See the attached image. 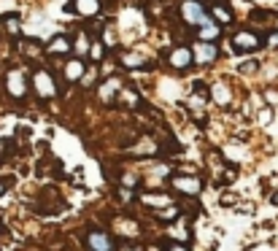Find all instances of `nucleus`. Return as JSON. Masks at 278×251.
<instances>
[{
  "instance_id": "1",
  "label": "nucleus",
  "mask_w": 278,
  "mask_h": 251,
  "mask_svg": "<svg viewBox=\"0 0 278 251\" xmlns=\"http://www.w3.org/2000/svg\"><path fill=\"white\" fill-rule=\"evenodd\" d=\"M181 19H184L187 25H192V27H203V25L211 22L208 11H205V6L200 3V0H184V3H181Z\"/></svg>"
},
{
  "instance_id": "2",
  "label": "nucleus",
  "mask_w": 278,
  "mask_h": 251,
  "mask_svg": "<svg viewBox=\"0 0 278 251\" xmlns=\"http://www.w3.org/2000/svg\"><path fill=\"white\" fill-rule=\"evenodd\" d=\"M33 87L38 92V97H43V100H49L57 95V81L52 78L49 70H35L33 73Z\"/></svg>"
},
{
  "instance_id": "3",
  "label": "nucleus",
  "mask_w": 278,
  "mask_h": 251,
  "mask_svg": "<svg viewBox=\"0 0 278 251\" xmlns=\"http://www.w3.org/2000/svg\"><path fill=\"white\" fill-rule=\"evenodd\" d=\"M6 89H9V95L11 97H17V100H22L27 95V78H25V73L22 70H9L6 73Z\"/></svg>"
},
{
  "instance_id": "4",
  "label": "nucleus",
  "mask_w": 278,
  "mask_h": 251,
  "mask_svg": "<svg viewBox=\"0 0 278 251\" xmlns=\"http://www.w3.org/2000/svg\"><path fill=\"white\" fill-rule=\"evenodd\" d=\"M170 186L178 194H187V197H197V194H200V181H197L195 176H173Z\"/></svg>"
},
{
  "instance_id": "5",
  "label": "nucleus",
  "mask_w": 278,
  "mask_h": 251,
  "mask_svg": "<svg viewBox=\"0 0 278 251\" xmlns=\"http://www.w3.org/2000/svg\"><path fill=\"white\" fill-rule=\"evenodd\" d=\"M86 246H89V251H116L114 238H111L108 232H103V230H89L86 232Z\"/></svg>"
},
{
  "instance_id": "6",
  "label": "nucleus",
  "mask_w": 278,
  "mask_h": 251,
  "mask_svg": "<svg viewBox=\"0 0 278 251\" xmlns=\"http://www.w3.org/2000/svg\"><path fill=\"white\" fill-rule=\"evenodd\" d=\"M189 52H192V62H200V65H211L219 57L216 43H205V41H197Z\"/></svg>"
},
{
  "instance_id": "7",
  "label": "nucleus",
  "mask_w": 278,
  "mask_h": 251,
  "mask_svg": "<svg viewBox=\"0 0 278 251\" xmlns=\"http://www.w3.org/2000/svg\"><path fill=\"white\" fill-rule=\"evenodd\" d=\"M233 46L238 52H254L262 46V38L257 33H249V30H241V33L233 35Z\"/></svg>"
},
{
  "instance_id": "8",
  "label": "nucleus",
  "mask_w": 278,
  "mask_h": 251,
  "mask_svg": "<svg viewBox=\"0 0 278 251\" xmlns=\"http://www.w3.org/2000/svg\"><path fill=\"white\" fill-rule=\"evenodd\" d=\"M168 65L173 70H187L192 65V52H189V46H176V49L168 54Z\"/></svg>"
},
{
  "instance_id": "9",
  "label": "nucleus",
  "mask_w": 278,
  "mask_h": 251,
  "mask_svg": "<svg viewBox=\"0 0 278 251\" xmlns=\"http://www.w3.org/2000/svg\"><path fill=\"white\" fill-rule=\"evenodd\" d=\"M141 203H144L146 208L162 211V208L173 206V197H170V194H165V192H144V194H141Z\"/></svg>"
},
{
  "instance_id": "10",
  "label": "nucleus",
  "mask_w": 278,
  "mask_h": 251,
  "mask_svg": "<svg viewBox=\"0 0 278 251\" xmlns=\"http://www.w3.org/2000/svg\"><path fill=\"white\" fill-rule=\"evenodd\" d=\"M122 89V78L119 76H111L106 78V81L98 87V97H100V103H111V100L116 97V92Z\"/></svg>"
},
{
  "instance_id": "11",
  "label": "nucleus",
  "mask_w": 278,
  "mask_h": 251,
  "mask_svg": "<svg viewBox=\"0 0 278 251\" xmlns=\"http://www.w3.org/2000/svg\"><path fill=\"white\" fill-rule=\"evenodd\" d=\"M84 62L78 60V57H70L65 60V68H62V78H65L68 84H76V81H81V76H84Z\"/></svg>"
},
{
  "instance_id": "12",
  "label": "nucleus",
  "mask_w": 278,
  "mask_h": 251,
  "mask_svg": "<svg viewBox=\"0 0 278 251\" xmlns=\"http://www.w3.org/2000/svg\"><path fill=\"white\" fill-rule=\"evenodd\" d=\"M114 230L116 235H122V238H138L141 235V224L132 222V219H114Z\"/></svg>"
},
{
  "instance_id": "13",
  "label": "nucleus",
  "mask_w": 278,
  "mask_h": 251,
  "mask_svg": "<svg viewBox=\"0 0 278 251\" xmlns=\"http://www.w3.org/2000/svg\"><path fill=\"white\" fill-rule=\"evenodd\" d=\"M168 235H170V240H176V243H187L189 235H192L189 232V222L184 216H178V222L168 227Z\"/></svg>"
},
{
  "instance_id": "14",
  "label": "nucleus",
  "mask_w": 278,
  "mask_h": 251,
  "mask_svg": "<svg viewBox=\"0 0 278 251\" xmlns=\"http://www.w3.org/2000/svg\"><path fill=\"white\" fill-rule=\"evenodd\" d=\"M73 11L78 17H95V14L100 11V0H73Z\"/></svg>"
},
{
  "instance_id": "15",
  "label": "nucleus",
  "mask_w": 278,
  "mask_h": 251,
  "mask_svg": "<svg viewBox=\"0 0 278 251\" xmlns=\"http://www.w3.org/2000/svg\"><path fill=\"white\" fill-rule=\"evenodd\" d=\"M208 17H211V22H216V25H229V22H233V11H229L224 3H213Z\"/></svg>"
},
{
  "instance_id": "16",
  "label": "nucleus",
  "mask_w": 278,
  "mask_h": 251,
  "mask_svg": "<svg viewBox=\"0 0 278 251\" xmlns=\"http://www.w3.org/2000/svg\"><path fill=\"white\" fill-rule=\"evenodd\" d=\"M219 38V25L216 22H208V25L197 27V41H205V43H213Z\"/></svg>"
},
{
  "instance_id": "17",
  "label": "nucleus",
  "mask_w": 278,
  "mask_h": 251,
  "mask_svg": "<svg viewBox=\"0 0 278 251\" xmlns=\"http://www.w3.org/2000/svg\"><path fill=\"white\" fill-rule=\"evenodd\" d=\"M46 49H49V54H62V57H65V54H70V41L65 35H54Z\"/></svg>"
},
{
  "instance_id": "18",
  "label": "nucleus",
  "mask_w": 278,
  "mask_h": 251,
  "mask_svg": "<svg viewBox=\"0 0 278 251\" xmlns=\"http://www.w3.org/2000/svg\"><path fill=\"white\" fill-rule=\"evenodd\" d=\"M116 100H119L122 106H127V108H135V106H138V92L122 87V89L116 92Z\"/></svg>"
},
{
  "instance_id": "19",
  "label": "nucleus",
  "mask_w": 278,
  "mask_h": 251,
  "mask_svg": "<svg viewBox=\"0 0 278 251\" xmlns=\"http://www.w3.org/2000/svg\"><path fill=\"white\" fill-rule=\"evenodd\" d=\"M211 95H213V100H216L219 106H227V103H229V89H227V84H213V87H211Z\"/></svg>"
},
{
  "instance_id": "20",
  "label": "nucleus",
  "mask_w": 278,
  "mask_h": 251,
  "mask_svg": "<svg viewBox=\"0 0 278 251\" xmlns=\"http://www.w3.org/2000/svg\"><path fill=\"white\" fill-rule=\"evenodd\" d=\"M86 57H89L92 62H100L103 57H106V46H103L100 41H89V52H86Z\"/></svg>"
},
{
  "instance_id": "21",
  "label": "nucleus",
  "mask_w": 278,
  "mask_h": 251,
  "mask_svg": "<svg viewBox=\"0 0 278 251\" xmlns=\"http://www.w3.org/2000/svg\"><path fill=\"white\" fill-rule=\"evenodd\" d=\"M70 49H76L78 57H86V52H89V38H86V33H78V38L70 43Z\"/></svg>"
},
{
  "instance_id": "22",
  "label": "nucleus",
  "mask_w": 278,
  "mask_h": 251,
  "mask_svg": "<svg viewBox=\"0 0 278 251\" xmlns=\"http://www.w3.org/2000/svg\"><path fill=\"white\" fill-rule=\"evenodd\" d=\"M122 65H124V68H144L146 60L141 57L138 52H130V54H124V57H122Z\"/></svg>"
},
{
  "instance_id": "23",
  "label": "nucleus",
  "mask_w": 278,
  "mask_h": 251,
  "mask_svg": "<svg viewBox=\"0 0 278 251\" xmlns=\"http://www.w3.org/2000/svg\"><path fill=\"white\" fill-rule=\"evenodd\" d=\"M100 43L106 46V49H111V46H116V43H119V38H116V30L111 27V25H108L106 30H103V41H100Z\"/></svg>"
},
{
  "instance_id": "24",
  "label": "nucleus",
  "mask_w": 278,
  "mask_h": 251,
  "mask_svg": "<svg viewBox=\"0 0 278 251\" xmlns=\"http://www.w3.org/2000/svg\"><path fill=\"white\" fill-rule=\"evenodd\" d=\"M157 214H160V219H165V222H173V219H178V206L176 203H173V206H168V208H162V211H157Z\"/></svg>"
},
{
  "instance_id": "25",
  "label": "nucleus",
  "mask_w": 278,
  "mask_h": 251,
  "mask_svg": "<svg viewBox=\"0 0 278 251\" xmlns=\"http://www.w3.org/2000/svg\"><path fill=\"white\" fill-rule=\"evenodd\" d=\"M138 143H141V146H135V152H141V154H144V152H146V154H154V152H157V143H154L152 138H144V140H138Z\"/></svg>"
},
{
  "instance_id": "26",
  "label": "nucleus",
  "mask_w": 278,
  "mask_h": 251,
  "mask_svg": "<svg viewBox=\"0 0 278 251\" xmlns=\"http://www.w3.org/2000/svg\"><path fill=\"white\" fill-rule=\"evenodd\" d=\"M95 81H98V70H95V68L84 70V76H81V87H92Z\"/></svg>"
},
{
  "instance_id": "27",
  "label": "nucleus",
  "mask_w": 278,
  "mask_h": 251,
  "mask_svg": "<svg viewBox=\"0 0 278 251\" xmlns=\"http://www.w3.org/2000/svg\"><path fill=\"white\" fill-rule=\"evenodd\" d=\"M6 30H9L11 35H19V22L17 19H9V22H6Z\"/></svg>"
},
{
  "instance_id": "28",
  "label": "nucleus",
  "mask_w": 278,
  "mask_h": 251,
  "mask_svg": "<svg viewBox=\"0 0 278 251\" xmlns=\"http://www.w3.org/2000/svg\"><path fill=\"white\" fill-rule=\"evenodd\" d=\"M254 70H257V60L243 62V65H241V73H254Z\"/></svg>"
},
{
  "instance_id": "29",
  "label": "nucleus",
  "mask_w": 278,
  "mask_h": 251,
  "mask_svg": "<svg viewBox=\"0 0 278 251\" xmlns=\"http://www.w3.org/2000/svg\"><path fill=\"white\" fill-rule=\"evenodd\" d=\"M165 251H189V246H187V243H176V240H173Z\"/></svg>"
},
{
  "instance_id": "30",
  "label": "nucleus",
  "mask_w": 278,
  "mask_h": 251,
  "mask_svg": "<svg viewBox=\"0 0 278 251\" xmlns=\"http://www.w3.org/2000/svg\"><path fill=\"white\" fill-rule=\"evenodd\" d=\"M119 251H144V248H141L138 243H127V246H122V248H119Z\"/></svg>"
},
{
  "instance_id": "31",
  "label": "nucleus",
  "mask_w": 278,
  "mask_h": 251,
  "mask_svg": "<svg viewBox=\"0 0 278 251\" xmlns=\"http://www.w3.org/2000/svg\"><path fill=\"white\" fill-rule=\"evenodd\" d=\"M265 43H267V46H278V33H270V38H267Z\"/></svg>"
},
{
  "instance_id": "32",
  "label": "nucleus",
  "mask_w": 278,
  "mask_h": 251,
  "mask_svg": "<svg viewBox=\"0 0 278 251\" xmlns=\"http://www.w3.org/2000/svg\"><path fill=\"white\" fill-rule=\"evenodd\" d=\"M267 103H273V106L278 103V92H267Z\"/></svg>"
},
{
  "instance_id": "33",
  "label": "nucleus",
  "mask_w": 278,
  "mask_h": 251,
  "mask_svg": "<svg viewBox=\"0 0 278 251\" xmlns=\"http://www.w3.org/2000/svg\"><path fill=\"white\" fill-rule=\"evenodd\" d=\"M6 192V181H0V194H3Z\"/></svg>"
},
{
  "instance_id": "34",
  "label": "nucleus",
  "mask_w": 278,
  "mask_h": 251,
  "mask_svg": "<svg viewBox=\"0 0 278 251\" xmlns=\"http://www.w3.org/2000/svg\"><path fill=\"white\" fill-rule=\"evenodd\" d=\"M149 251H160V248H157V246H152V248H149Z\"/></svg>"
}]
</instances>
